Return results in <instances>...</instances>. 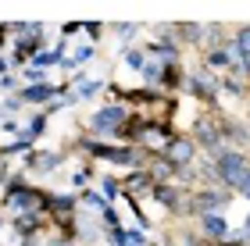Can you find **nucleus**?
I'll list each match as a JSON object with an SVG mask.
<instances>
[{"instance_id": "obj_2", "label": "nucleus", "mask_w": 250, "mask_h": 246, "mask_svg": "<svg viewBox=\"0 0 250 246\" xmlns=\"http://www.w3.org/2000/svg\"><path fill=\"white\" fill-rule=\"evenodd\" d=\"M122 121H125V111H122V107H104V111H97L93 129H97V132H115Z\"/></svg>"}, {"instance_id": "obj_6", "label": "nucleus", "mask_w": 250, "mask_h": 246, "mask_svg": "<svg viewBox=\"0 0 250 246\" xmlns=\"http://www.w3.org/2000/svg\"><path fill=\"white\" fill-rule=\"evenodd\" d=\"M172 157H175V161L193 157V147H186V143H175V147H172Z\"/></svg>"}, {"instance_id": "obj_4", "label": "nucleus", "mask_w": 250, "mask_h": 246, "mask_svg": "<svg viewBox=\"0 0 250 246\" xmlns=\"http://www.w3.org/2000/svg\"><path fill=\"white\" fill-rule=\"evenodd\" d=\"M50 93H54V89H50V86H32V89H29V93H25V100H47Z\"/></svg>"}, {"instance_id": "obj_9", "label": "nucleus", "mask_w": 250, "mask_h": 246, "mask_svg": "<svg viewBox=\"0 0 250 246\" xmlns=\"http://www.w3.org/2000/svg\"><path fill=\"white\" fill-rule=\"evenodd\" d=\"M200 139H204V143H211V147L218 143V136H214V129H211V125H200Z\"/></svg>"}, {"instance_id": "obj_7", "label": "nucleus", "mask_w": 250, "mask_h": 246, "mask_svg": "<svg viewBox=\"0 0 250 246\" xmlns=\"http://www.w3.org/2000/svg\"><path fill=\"white\" fill-rule=\"evenodd\" d=\"M208 232L211 236H225V221L222 218H208Z\"/></svg>"}, {"instance_id": "obj_1", "label": "nucleus", "mask_w": 250, "mask_h": 246, "mask_svg": "<svg viewBox=\"0 0 250 246\" xmlns=\"http://www.w3.org/2000/svg\"><path fill=\"white\" fill-rule=\"evenodd\" d=\"M247 171V161H243V153H232V150H225L218 153V175L225 178V182H232V186H240V178Z\"/></svg>"}, {"instance_id": "obj_8", "label": "nucleus", "mask_w": 250, "mask_h": 246, "mask_svg": "<svg viewBox=\"0 0 250 246\" xmlns=\"http://www.w3.org/2000/svg\"><path fill=\"white\" fill-rule=\"evenodd\" d=\"M58 161H61L58 153H50V157H36V168H40V171H50V168L58 164Z\"/></svg>"}, {"instance_id": "obj_3", "label": "nucleus", "mask_w": 250, "mask_h": 246, "mask_svg": "<svg viewBox=\"0 0 250 246\" xmlns=\"http://www.w3.org/2000/svg\"><path fill=\"white\" fill-rule=\"evenodd\" d=\"M236 54H240V68L250 72V29H243L240 36H236Z\"/></svg>"}, {"instance_id": "obj_11", "label": "nucleus", "mask_w": 250, "mask_h": 246, "mask_svg": "<svg viewBox=\"0 0 250 246\" xmlns=\"http://www.w3.org/2000/svg\"><path fill=\"white\" fill-rule=\"evenodd\" d=\"M129 64H132V68H143V57H140V54H132V50H129Z\"/></svg>"}, {"instance_id": "obj_5", "label": "nucleus", "mask_w": 250, "mask_h": 246, "mask_svg": "<svg viewBox=\"0 0 250 246\" xmlns=\"http://www.w3.org/2000/svg\"><path fill=\"white\" fill-rule=\"evenodd\" d=\"M11 204H15V207H36V196H32V193H15Z\"/></svg>"}, {"instance_id": "obj_10", "label": "nucleus", "mask_w": 250, "mask_h": 246, "mask_svg": "<svg viewBox=\"0 0 250 246\" xmlns=\"http://www.w3.org/2000/svg\"><path fill=\"white\" fill-rule=\"evenodd\" d=\"M236 189H240V193H247V196H250V171H243V178H240V186H236Z\"/></svg>"}]
</instances>
